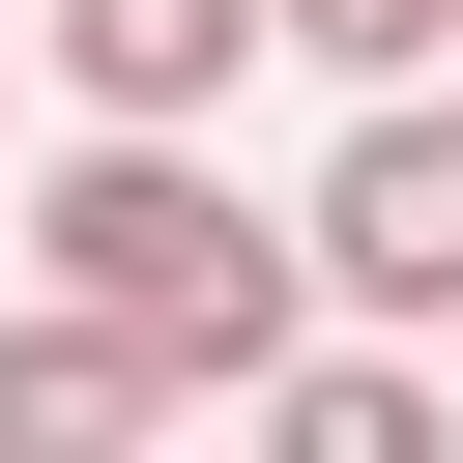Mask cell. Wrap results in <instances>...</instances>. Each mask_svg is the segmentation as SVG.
Segmentation results:
<instances>
[{
  "instance_id": "4",
  "label": "cell",
  "mask_w": 463,
  "mask_h": 463,
  "mask_svg": "<svg viewBox=\"0 0 463 463\" xmlns=\"http://www.w3.org/2000/svg\"><path fill=\"white\" fill-rule=\"evenodd\" d=\"M174 347L145 318H58V289H0V463H174Z\"/></svg>"
},
{
  "instance_id": "2",
  "label": "cell",
  "mask_w": 463,
  "mask_h": 463,
  "mask_svg": "<svg viewBox=\"0 0 463 463\" xmlns=\"http://www.w3.org/2000/svg\"><path fill=\"white\" fill-rule=\"evenodd\" d=\"M289 260H318V318H347V347H463V87H376V116L318 145Z\"/></svg>"
},
{
  "instance_id": "7",
  "label": "cell",
  "mask_w": 463,
  "mask_h": 463,
  "mask_svg": "<svg viewBox=\"0 0 463 463\" xmlns=\"http://www.w3.org/2000/svg\"><path fill=\"white\" fill-rule=\"evenodd\" d=\"M0 58H29V0H0Z\"/></svg>"
},
{
  "instance_id": "6",
  "label": "cell",
  "mask_w": 463,
  "mask_h": 463,
  "mask_svg": "<svg viewBox=\"0 0 463 463\" xmlns=\"http://www.w3.org/2000/svg\"><path fill=\"white\" fill-rule=\"evenodd\" d=\"M260 29H289L347 116H376V87H463V0H260Z\"/></svg>"
},
{
  "instance_id": "5",
  "label": "cell",
  "mask_w": 463,
  "mask_h": 463,
  "mask_svg": "<svg viewBox=\"0 0 463 463\" xmlns=\"http://www.w3.org/2000/svg\"><path fill=\"white\" fill-rule=\"evenodd\" d=\"M232 434H260V463H463V376H434V347H347V318H318V347H289V376H260Z\"/></svg>"
},
{
  "instance_id": "3",
  "label": "cell",
  "mask_w": 463,
  "mask_h": 463,
  "mask_svg": "<svg viewBox=\"0 0 463 463\" xmlns=\"http://www.w3.org/2000/svg\"><path fill=\"white\" fill-rule=\"evenodd\" d=\"M29 58H58L87 145H203L232 58H289V29H260V0H29Z\"/></svg>"
},
{
  "instance_id": "1",
  "label": "cell",
  "mask_w": 463,
  "mask_h": 463,
  "mask_svg": "<svg viewBox=\"0 0 463 463\" xmlns=\"http://www.w3.org/2000/svg\"><path fill=\"white\" fill-rule=\"evenodd\" d=\"M0 232H29V289H58V318H145L203 405H260V376L318 347V260H289V203H232L203 145H87V116H58V145L0 174Z\"/></svg>"
}]
</instances>
